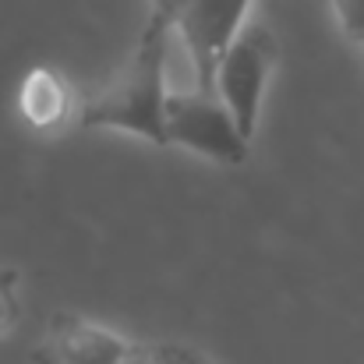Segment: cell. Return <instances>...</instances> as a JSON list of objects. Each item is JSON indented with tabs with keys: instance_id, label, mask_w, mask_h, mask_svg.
I'll return each mask as SVG.
<instances>
[{
	"instance_id": "cell-1",
	"label": "cell",
	"mask_w": 364,
	"mask_h": 364,
	"mask_svg": "<svg viewBox=\"0 0 364 364\" xmlns=\"http://www.w3.org/2000/svg\"><path fill=\"white\" fill-rule=\"evenodd\" d=\"M166 53L170 28L156 18H145V28L121 68L85 96L78 124L92 131H124L152 145H166L163 103H166Z\"/></svg>"
},
{
	"instance_id": "cell-2",
	"label": "cell",
	"mask_w": 364,
	"mask_h": 364,
	"mask_svg": "<svg viewBox=\"0 0 364 364\" xmlns=\"http://www.w3.org/2000/svg\"><path fill=\"white\" fill-rule=\"evenodd\" d=\"M149 18L163 21L170 36L181 39L191 71H195V89L213 92V75L230 46V39L241 32L247 7L255 0H145Z\"/></svg>"
},
{
	"instance_id": "cell-3",
	"label": "cell",
	"mask_w": 364,
	"mask_h": 364,
	"mask_svg": "<svg viewBox=\"0 0 364 364\" xmlns=\"http://www.w3.org/2000/svg\"><path fill=\"white\" fill-rule=\"evenodd\" d=\"M276 68V39L265 25H241V32L223 50L216 75H213V96L227 107L230 121L237 124L244 138L251 141L262 117V100L269 89Z\"/></svg>"
},
{
	"instance_id": "cell-4",
	"label": "cell",
	"mask_w": 364,
	"mask_h": 364,
	"mask_svg": "<svg viewBox=\"0 0 364 364\" xmlns=\"http://www.w3.org/2000/svg\"><path fill=\"white\" fill-rule=\"evenodd\" d=\"M163 127H166V145L188 149L202 159L223 163V166H241L247 159V138L230 121L227 107L202 89H170L163 103Z\"/></svg>"
},
{
	"instance_id": "cell-5",
	"label": "cell",
	"mask_w": 364,
	"mask_h": 364,
	"mask_svg": "<svg viewBox=\"0 0 364 364\" xmlns=\"http://www.w3.org/2000/svg\"><path fill=\"white\" fill-rule=\"evenodd\" d=\"M134 350L124 333L82 315H60L43 343L46 364H121Z\"/></svg>"
},
{
	"instance_id": "cell-6",
	"label": "cell",
	"mask_w": 364,
	"mask_h": 364,
	"mask_svg": "<svg viewBox=\"0 0 364 364\" xmlns=\"http://www.w3.org/2000/svg\"><path fill=\"white\" fill-rule=\"evenodd\" d=\"M18 110L28 127L36 131H57L71 117V85L64 75L50 64H36L25 71L18 85Z\"/></svg>"
},
{
	"instance_id": "cell-7",
	"label": "cell",
	"mask_w": 364,
	"mask_h": 364,
	"mask_svg": "<svg viewBox=\"0 0 364 364\" xmlns=\"http://www.w3.org/2000/svg\"><path fill=\"white\" fill-rule=\"evenodd\" d=\"M149 364H213L209 354H202L191 343H177V340H163V343H149L141 347Z\"/></svg>"
},
{
	"instance_id": "cell-8",
	"label": "cell",
	"mask_w": 364,
	"mask_h": 364,
	"mask_svg": "<svg viewBox=\"0 0 364 364\" xmlns=\"http://www.w3.org/2000/svg\"><path fill=\"white\" fill-rule=\"evenodd\" d=\"M329 11L343 36H350L358 46H364V0H329Z\"/></svg>"
},
{
	"instance_id": "cell-9",
	"label": "cell",
	"mask_w": 364,
	"mask_h": 364,
	"mask_svg": "<svg viewBox=\"0 0 364 364\" xmlns=\"http://www.w3.org/2000/svg\"><path fill=\"white\" fill-rule=\"evenodd\" d=\"M14 318H18V297H14V279H11V272H4V269H0V333H7Z\"/></svg>"
},
{
	"instance_id": "cell-10",
	"label": "cell",
	"mask_w": 364,
	"mask_h": 364,
	"mask_svg": "<svg viewBox=\"0 0 364 364\" xmlns=\"http://www.w3.org/2000/svg\"><path fill=\"white\" fill-rule=\"evenodd\" d=\"M121 364H149V361H145V354H141V347H138V350H134L131 358H124Z\"/></svg>"
},
{
	"instance_id": "cell-11",
	"label": "cell",
	"mask_w": 364,
	"mask_h": 364,
	"mask_svg": "<svg viewBox=\"0 0 364 364\" xmlns=\"http://www.w3.org/2000/svg\"><path fill=\"white\" fill-rule=\"evenodd\" d=\"M361 50H364V46H361Z\"/></svg>"
}]
</instances>
